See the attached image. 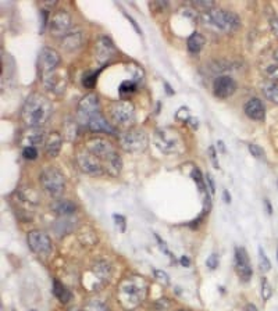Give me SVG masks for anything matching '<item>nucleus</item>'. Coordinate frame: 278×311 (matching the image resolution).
I'll return each instance as SVG.
<instances>
[{
  "instance_id": "nucleus-1",
  "label": "nucleus",
  "mask_w": 278,
  "mask_h": 311,
  "mask_svg": "<svg viewBox=\"0 0 278 311\" xmlns=\"http://www.w3.org/2000/svg\"><path fill=\"white\" fill-rule=\"evenodd\" d=\"M52 116V105L48 97L39 93L28 96L21 109L22 121L29 128H40Z\"/></svg>"
},
{
  "instance_id": "nucleus-2",
  "label": "nucleus",
  "mask_w": 278,
  "mask_h": 311,
  "mask_svg": "<svg viewBox=\"0 0 278 311\" xmlns=\"http://www.w3.org/2000/svg\"><path fill=\"white\" fill-rule=\"evenodd\" d=\"M146 290H148V283L144 278L129 277L122 279L117 289V296L122 308L127 311L136 308L144 301Z\"/></svg>"
},
{
  "instance_id": "nucleus-3",
  "label": "nucleus",
  "mask_w": 278,
  "mask_h": 311,
  "mask_svg": "<svg viewBox=\"0 0 278 311\" xmlns=\"http://www.w3.org/2000/svg\"><path fill=\"white\" fill-rule=\"evenodd\" d=\"M157 149L166 154H179L183 150V140L177 129L164 127L157 128L153 135Z\"/></svg>"
},
{
  "instance_id": "nucleus-4",
  "label": "nucleus",
  "mask_w": 278,
  "mask_h": 311,
  "mask_svg": "<svg viewBox=\"0 0 278 311\" xmlns=\"http://www.w3.org/2000/svg\"><path fill=\"white\" fill-rule=\"evenodd\" d=\"M203 20L207 24H211V25H214L216 28L221 29V31H225V32H234L241 25V20L235 13L222 10V9L207 11L203 14Z\"/></svg>"
},
{
  "instance_id": "nucleus-5",
  "label": "nucleus",
  "mask_w": 278,
  "mask_h": 311,
  "mask_svg": "<svg viewBox=\"0 0 278 311\" xmlns=\"http://www.w3.org/2000/svg\"><path fill=\"white\" fill-rule=\"evenodd\" d=\"M40 182L43 189L50 196H61L66 188V179L64 175L56 168H46L40 175Z\"/></svg>"
},
{
  "instance_id": "nucleus-6",
  "label": "nucleus",
  "mask_w": 278,
  "mask_h": 311,
  "mask_svg": "<svg viewBox=\"0 0 278 311\" xmlns=\"http://www.w3.org/2000/svg\"><path fill=\"white\" fill-rule=\"evenodd\" d=\"M118 140L122 149L129 153L142 151L148 146V135L142 129H128L120 135Z\"/></svg>"
},
{
  "instance_id": "nucleus-7",
  "label": "nucleus",
  "mask_w": 278,
  "mask_h": 311,
  "mask_svg": "<svg viewBox=\"0 0 278 311\" xmlns=\"http://www.w3.org/2000/svg\"><path fill=\"white\" fill-rule=\"evenodd\" d=\"M99 97L95 93H88L83 96L81 101H79V105H78L77 120L81 125H86L88 127L90 120L96 114H99Z\"/></svg>"
},
{
  "instance_id": "nucleus-8",
  "label": "nucleus",
  "mask_w": 278,
  "mask_h": 311,
  "mask_svg": "<svg viewBox=\"0 0 278 311\" xmlns=\"http://www.w3.org/2000/svg\"><path fill=\"white\" fill-rule=\"evenodd\" d=\"M86 149L94 153L103 164V168H105V164H107L109 161L114 160L116 157H118V153L116 151V149L113 147V144L106 140V139L102 138H94L88 140L86 143Z\"/></svg>"
},
{
  "instance_id": "nucleus-9",
  "label": "nucleus",
  "mask_w": 278,
  "mask_h": 311,
  "mask_svg": "<svg viewBox=\"0 0 278 311\" xmlns=\"http://www.w3.org/2000/svg\"><path fill=\"white\" fill-rule=\"evenodd\" d=\"M110 114L113 121L121 125H127L133 121L135 117V107L129 100H118L114 101L110 107Z\"/></svg>"
},
{
  "instance_id": "nucleus-10",
  "label": "nucleus",
  "mask_w": 278,
  "mask_h": 311,
  "mask_svg": "<svg viewBox=\"0 0 278 311\" xmlns=\"http://www.w3.org/2000/svg\"><path fill=\"white\" fill-rule=\"evenodd\" d=\"M77 161L79 168H81L83 172L90 174V175H102L103 171H105L102 161H100L94 153H90L88 149L81 150V151L78 153Z\"/></svg>"
},
{
  "instance_id": "nucleus-11",
  "label": "nucleus",
  "mask_w": 278,
  "mask_h": 311,
  "mask_svg": "<svg viewBox=\"0 0 278 311\" xmlns=\"http://www.w3.org/2000/svg\"><path fill=\"white\" fill-rule=\"evenodd\" d=\"M71 28V16L66 10H57L53 13L50 18L49 29L52 35L55 36H66L68 33V29Z\"/></svg>"
},
{
  "instance_id": "nucleus-12",
  "label": "nucleus",
  "mask_w": 278,
  "mask_h": 311,
  "mask_svg": "<svg viewBox=\"0 0 278 311\" xmlns=\"http://www.w3.org/2000/svg\"><path fill=\"white\" fill-rule=\"evenodd\" d=\"M28 244L33 253L39 255H49L52 253V240L46 233L40 231L28 233Z\"/></svg>"
},
{
  "instance_id": "nucleus-13",
  "label": "nucleus",
  "mask_w": 278,
  "mask_h": 311,
  "mask_svg": "<svg viewBox=\"0 0 278 311\" xmlns=\"http://www.w3.org/2000/svg\"><path fill=\"white\" fill-rule=\"evenodd\" d=\"M38 64L43 75L53 72L56 71V67L60 64V56L52 47H43L39 53Z\"/></svg>"
},
{
  "instance_id": "nucleus-14",
  "label": "nucleus",
  "mask_w": 278,
  "mask_h": 311,
  "mask_svg": "<svg viewBox=\"0 0 278 311\" xmlns=\"http://www.w3.org/2000/svg\"><path fill=\"white\" fill-rule=\"evenodd\" d=\"M235 270H237V274L244 282L250 281L253 271H252L248 253H246V250L244 247H237L235 249Z\"/></svg>"
},
{
  "instance_id": "nucleus-15",
  "label": "nucleus",
  "mask_w": 278,
  "mask_h": 311,
  "mask_svg": "<svg viewBox=\"0 0 278 311\" xmlns=\"http://www.w3.org/2000/svg\"><path fill=\"white\" fill-rule=\"evenodd\" d=\"M214 94L220 99H227L234 92L237 90V83L234 81L233 78L228 77V75H221L214 81Z\"/></svg>"
},
{
  "instance_id": "nucleus-16",
  "label": "nucleus",
  "mask_w": 278,
  "mask_h": 311,
  "mask_svg": "<svg viewBox=\"0 0 278 311\" xmlns=\"http://www.w3.org/2000/svg\"><path fill=\"white\" fill-rule=\"evenodd\" d=\"M95 51H96V59L100 63H107L117 53L114 43L109 38H106V36L99 38L98 43H96V47H95Z\"/></svg>"
},
{
  "instance_id": "nucleus-17",
  "label": "nucleus",
  "mask_w": 278,
  "mask_h": 311,
  "mask_svg": "<svg viewBox=\"0 0 278 311\" xmlns=\"http://www.w3.org/2000/svg\"><path fill=\"white\" fill-rule=\"evenodd\" d=\"M244 111L246 116L256 121H263L266 117V107L257 97H252L248 100L244 105Z\"/></svg>"
},
{
  "instance_id": "nucleus-18",
  "label": "nucleus",
  "mask_w": 278,
  "mask_h": 311,
  "mask_svg": "<svg viewBox=\"0 0 278 311\" xmlns=\"http://www.w3.org/2000/svg\"><path fill=\"white\" fill-rule=\"evenodd\" d=\"M43 85L44 88L56 93H60L66 88V79L61 77L60 74L57 71L49 72V74H44L43 75Z\"/></svg>"
},
{
  "instance_id": "nucleus-19",
  "label": "nucleus",
  "mask_w": 278,
  "mask_h": 311,
  "mask_svg": "<svg viewBox=\"0 0 278 311\" xmlns=\"http://www.w3.org/2000/svg\"><path fill=\"white\" fill-rule=\"evenodd\" d=\"M61 135L59 132L49 133V136L44 140V153L49 157L59 156L61 150Z\"/></svg>"
},
{
  "instance_id": "nucleus-20",
  "label": "nucleus",
  "mask_w": 278,
  "mask_h": 311,
  "mask_svg": "<svg viewBox=\"0 0 278 311\" xmlns=\"http://www.w3.org/2000/svg\"><path fill=\"white\" fill-rule=\"evenodd\" d=\"M44 140L46 139H44L43 131L40 128H31L29 131L22 135V143L25 144V147H28V146L35 147L36 144L42 143Z\"/></svg>"
},
{
  "instance_id": "nucleus-21",
  "label": "nucleus",
  "mask_w": 278,
  "mask_h": 311,
  "mask_svg": "<svg viewBox=\"0 0 278 311\" xmlns=\"http://www.w3.org/2000/svg\"><path fill=\"white\" fill-rule=\"evenodd\" d=\"M88 128L92 132H106V133H114V128L111 127L109 122L106 121L105 117L102 116V113L96 114V116L90 120Z\"/></svg>"
},
{
  "instance_id": "nucleus-22",
  "label": "nucleus",
  "mask_w": 278,
  "mask_h": 311,
  "mask_svg": "<svg viewBox=\"0 0 278 311\" xmlns=\"http://www.w3.org/2000/svg\"><path fill=\"white\" fill-rule=\"evenodd\" d=\"M63 46L66 50H77L82 46V32L67 33L63 38Z\"/></svg>"
},
{
  "instance_id": "nucleus-23",
  "label": "nucleus",
  "mask_w": 278,
  "mask_h": 311,
  "mask_svg": "<svg viewBox=\"0 0 278 311\" xmlns=\"http://www.w3.org/2000/svg\"><path fill=\"white\" fill-rule=\"evenodd\" d=\"M187 46H188V50L191 53H194V55L199 53L205 46V36L199 32H194L187 40Z\"/></svg>"
},
{
  "instance_id": "nucleus-24",
  "label": "nucleus",
  "mask_w": 278,
  "mask_h": 311,
  "mask_svg": "<svg viewBox=\"0 0 278 311\" xmlns=\"http://www.w3.org/2000/svg\"><path fill=\"white\" fill-rule=\"evenodd\" d=\"M53 210L59 214V216L68 217L72 216L75 213V204L68 201V200H59L55 205H53Z\"/></svg>"
},
{
  "instance_id": "nucleus-25",
  "label": "nucleus",
  "mask_w": 278,
  "mask_h": 311,
  "mask_svg": "<svg viewBox=\"0 0 278 311\" xmlns=\"http://www.w3.org/2000/svg\"><path fill=\"white\" fill-rule=\"evenodd\" d=\"M261 90H263V93H264L267 99L278 105V82L267 81V82L261 85Z\"/></svg>"
},
{
  "instance_id": "nucleus-26",
  "label": "nucleus",
  "mask_w": 278,
  "mask_h": 311,
  "mask_svg": "<svg viewBox=\"0 0 278 311\" xmlns=\"http://www.w3.org/2000/svg\"><path fill=\"white\" fill-rule=\"evenodd\" d=\"M53 293H55V296L57 299L60 300L61 303H68L70 299H71L70 290H68L63 283L59 282V281H55V282H53Z\"/></svg>"
},
{
  "instance_id": "nucleus-27",
  "label": "nucleus",
  "mask_w": 278,
  "mask_h": 311,
  "mask_svg": "<svg viewBox=\"0 0 278 311\" xmlns=\"http://www.w3.org/2000/svg\"><path fill=\"white\" fill-rule=\"evenodd\" d=\"M94 272L96 274V277H98L99 281L106 282V281H109V279H110V275H111L110 267H109V264H106L105 261H99V263H96V264L94 266Z\"/></svg>"
},
{
  "instance_id": "nucleus-28",
  "label": "nucleus",
  "mask_w": 278,
  "mask_h": 311,
  "mask_svg": "<svg viewBox=\"0 0 278 311\" xmlns=\"http://www.w3.org/2000/svg\"><path fill=\"white\" fill-rule=\"evenodd\" d=\"M82 311H110V308L100 300H90L83 305Z\"/></svg>"
},
{
  "instance_id": "nucleus-29",
  "label": "nucleus",
  "mask_w": 278,
  "mask_h": 311,
  "mask_svg": "<svg viewBox=\"0 0 278 311\" xmlns=\"http://www.w3.org/2000/svg\"><path fill=\"white\" fill-rule=\"evenodd\" d=\"M259 268L261 272H268L271 270V263L268 260L263 247H259Z\"/></svg>"
},
{
  "instance_id": "nucleus-30",
  "label": "nucleus",
  "mask_w": 278,
  "mask_h": 311,
  "mask_svg": "<svg viewBox=\"0 0 278 311\" xmlns=\"http://www.w3.org/2000/svg\"><path fill=\"white\" fill-rule=\"evenodd\" d=\"M248 149H249L250 154L253 156L255 159H257V160H266V153H264V150L261 149L260 146H257L255 143H249L248 144Z\"/></svg>"
},
{
  "instance_id": "nucleus-31",
  "label": "nucleus",
  "mask_w": 278,
  "mask_h": 311,
  "mask_svg": "<svg viewBox=\"0 0 278 311\" xmlns=\"http://www.w3.org/2000/svg\"><path fill=\"white\" fill-rule=\"evenodd\" d=\"M272 296V288L271 285L268 283L266 278H261V297L264 301L270 299Z\"/></svg>"
},
{
  "instance_id": "nucleus-32",
  "label": "nucleus",
  "mask_w": 278,
  "mask_h": 311,
  "mask_svg": "<svg viewBox=\"0 0 278 311\" xmlns=\"http://www.w3.org/2000/svg\"><path fill=\"white\" fill-rule=\"evenodd\" d=\"M192 178H194L195 182L198 183L200 192H206V189L207 188H206L205 181H203V175H202V172H200L198 168H194V170H192Z\"/></svg>"
},
{
  "instance_id": "nucleus-33",
  "label": "nucleus",
  "mask_w": 278,
  "mask_h": 311,
  "mask_svg": "<svg viewBox=\"0 0 278 311\" xmlns=\"http://www.w3.org/2000/svg\"><path fill=\"white\" fill-rule=\"evenodd\" d=\"M96 78H98V72H89V74H86L85 77L82 78V83L83 86H86V88H94L95 85H96Z\"/></svg>"
},
{
  "instance_id": "nucleus-34",
  "label": "nucleus",
  "mask_w": 278,
  "mask_h": 311,
  "mask_svg": "<svg viewBox=\"0 0 278 311\" xmlns=\"http://www.w3.org/2000/svg\"><path fill=\"white\" fill-rule=\"evenodd\" d=\"M135 89H136V83L133 82V81H124V82L120 85V93H131Z\"/></svg>"
},
{
  "instance_id": "nucleus-35",
  "label": "nucleus",
  "mask_w": 278,
  "mask_h": 311,
  "mask_svg": "<svg viewBox=\"0 0 278 311\" xmlns=\"http://www.w3.org/2000/svg\"><path fill=\"white\" fill-rule=\"evenodd\" d=\"M194 6L195 7H198V9H200L202 11H205V13H207V11H210L213 7H214V2H206V0H196V2H194Z\"/></svg>"
},
{
  "instance_id": "nucleus-36",
  "label": "nucleus",
  "mask_w": 278,
  "mask_h": 311,
  "mask_svg": "<svg viewBox=\"0 0 278 311\" xmlns=\"http://www.w3.org/2000/svg\"><path fill=\"white\" fill-rule=\"evenodd\" d=\"M266 74L270 81L272 82H278V66H268L266 68Z\"/></svg>"
},
{
  "instance_id": "nucleus-37",
  "label": "nucleus",
  "mask_w": 278,
  "mask_h": 311,
  "mask_svg": "<svg viewBox=\"0 0 278 311\" xmlns=\"http://www.w3.org/2000/svg\"><path fill=\"white\" fill-rule=\"evenodd\" d=\"M24 157L27 160H35L38 157V150L36 147H32V146H28V147H24V151H22Z\"/></svg>"
},
{
  "instance_id": "nucleus-38",
  "label": "nucleus",
  "mask_w": 278,
  "mask_h": 311,
  "mask_svg": "<svg viewBox=\"0 0 278 311\" xmlns=\"http://www.w3.org/2000/svg\"><path fill=\"white\" fill-rule=\"evenodd\" d=\"M175 120H178V121H189L191 120V117H189V110L187 109V107H181L179 110L177 111V114H175Z\"/></svg>"
},
{
  "instance_id": "nucleus-39",
  "label": "nucleus",
  "mask_w": 278,
  "mask_h": 311,
  "mask_svg": "<svg viewBox=\"0 0 278 311\" xmlns=\"http://www.w3.org/2000/svg\"><path fill=\"white\" fill-rule=\"evenodd\" d=\"M153 274H155V277L157 278V281H160V282L164 283V285H170V277L167 275L166 272L161 271V270H155Z\"/></svg>"
},
{
  "instance_id": "nucleus-40",
  "label": "nucleus",
  "mask_w": 278,
  "mask_h": 311,
  "mask_svg": "<svg viewBox=\"0 0 278 311\" xmlns=\"http://www.w3.org/2000/svg\"><path fill=\"white\" fill-rule=\"evenodd\" d=\"M206 266L209 267L210 270H216L217 267H218V255L214 254V253L209 255V258L206 260Z\"/></svg>"
},
{
  "instance_id": "nucleus-41",
  "label": "nucleus",
  "mask_w": 278,
  "mask_h": 311,
  "mask_svg": "<svg viewBox=\"0 0 278 311\" xmlns=\"http://www.w3.org/2000/svg\"><path fill=\"white\" fill-rule=\"evenodd\" d=\"M155 236H156V239H157V242L160 243V249H163V251H164V253H166V254L168 255V257H171V258H174V255H172L171 253L168 251V249H167V246H166V243H164V240H163V239H161L160 236H159V235H155Z\"/></svg>"
},
{
  "instance_id": "nucleus-42",
  "label": "nucleus",
  "mask_w": 278,
  "mask_h": 311,
  "mask_svg": "<svg viewBox=\"0 0 278 311\" xmlns=\"http://www.w3.org/2000/svg\"><path fill=\"white\" fill-rule=\"evenodd\" d=\"M209 154H210V160L213 161V164H214V167L216 168H220V166H218V160H217V153H216V149L211 146V147H209Z\"/></svg>"
},
{
  "instance_id": "nucleus-43",
  "label": "nucleus",
  "mask_w": 278,
  "mask_h": 311,
  "mask_svg": "<svg viewBox=\"0 0 278 311\" xmlns=\"http://www.w3.org/2000/svg\"><path fill=\"white\" fill-rule=\"evenodd\" d=\"M113 218L116 220V224H118V225L121 227V231H125V218L122 216H120V214H114Z\"/></svg>"
},
{
  "instance_id": "nucleus-44",
  "label": "nucleus",
  "mask_w": 278,
  "mask_h": 311,
  "mask_svg": "<svg viewBox=\"0 0 278 311\" xmlns=\"http://www.w3.org/2000/svg\"><path fill=\"white\" fill-rule=\"evenodd\" d=\"M270 27H271L272 33L275 36H278V18H272L271 21H270Z\"/></svg>"
},
{
  "instance_id": "nucleus-45",
  "label": "nucleus",
  "mask_w": 278,
  "mask_h": 311,
  "mask_svg": "<svg viewBox=\"0 0 278 311\" xmlns=\"http://www.w3.org/2000/svg\"><path fill=\"white\" fill-rule=\"evenodd\" d=\"M124 14H125V13H124ZM125 17H127L128 20H129V22H131V25H132V27L135 28V31H136V32H138L139 35H141V33H142V29L139 28V25H138V24H136V22H135V20H133V18L131 16H128V14H125Z\"/></svg>"
},
{
  "instance_id": "nucleus-46",
  "label": "nucleus",
  "mask_w": 278,
  "mask_h": 311,
  "mask_svg": "<svg viewBox=\"0 0 278 311\" xmlns=\"http://www.w3.org/2000/svg\"><path fill=\"white\" fill-rule=\"evenodd\" d=\"M206 181H207V182H209V186H210V193H214V182H213V178L210 177V175H209V174H207V178H206Z\"/></svg>"
},
{
  "instance_id": "nucleus-47",
  "label": "nucleus",
  "mask_w": 278,
  "mask_h": 311,
  "mask_svg": "<svg viewBox=\"0 0 278 311\" xmlns=\"http://www.w3.org/2000/svg\"><path fill=\"white\" fill-rule=\"evenodd\" d=\"M181 264H182L183 267H189L191 266V260H189L188 257H187V255H182V257H181Z\"/></svg>"
},
{
  "instance_id": "nucleus-48",
  "label": "nucleus",
  "mask_w": 278,
  "mask_h": 311,
  "mask_svg": "<svg viewBox=\"0 0 278 311\" xmlns=\"http://www.w3.org/2000/svg\"><path fill=\"white\" fill-rule=\"evenodd\" d=\"M222 196H224V201H225V203H231V196H229L227 190L222 192Z\"/></svg>"
},
{
  "instance_id": "nucleus-49",
  "label": "nucleus",
  "mask_w": 278,
  "mask_h": 311,
  "mask_svg": "<svg viewBox=\"0 0 278 311\" xmlns=\"http://www.w3.org/2000/svg\"><path fill=\"white\" fill-rule=\"evenodd\" d=\"M245 311H257V308H256L255 304H246Z\"/></svg>"
},
{
  "instance_id": "nucleus-50",
  "label": "nucleus",
  "mask_w": 278,
  "mask_h": 311,
  "mask_svg": "<svg viewBox=\"0 0 278 311\" xmlns=\"http://www.w3.org/2000/svg\"><path fill=\"white\" fill-rule=\"evenodd\" d=\"M264 203H266V207H267V210H268V214H272V209H271V205H270V201L268 200H264Z\"/></svg>"
},
{
  "instance_id": "nucleus-51",
  "label": "nucleus",
  "mask_w": 278,
  "mask_h": 311,
  "mask_svg": "<svg viewBox=\"0 0 278 311\" xmlns=\"http://www.w3.org/2000/svg\"><path fill=\"white\" fill-rule=\"evenodd\" d=\"M189 121H191V125H192V127L194 128H198V120H196V118H191V120H189Z\"/></svg>"
},
{
  "instance_id": "nucleus-52",
  "label": "nucleus",
  "mask_w": 278,
  "mask_h": 311,
  "mask_svg": "<svg viewBox=\"0 0 278 311\" xmlns=\"http://www.w3.org/2000/svg\"><path fill=\"white\" fill-rule=\"evenodd\" d=\"M164 86H166V89H167V93H168V94L174 93V90H171V88L168 86V83H164Z\"/></svg>"
},
{
  "instance_id": "nucleus-53",
  "label": "nucleus",
  "mask_w": 278,
  "mask_h": 311,
  "mask_svg": "<svg viewBox=\"0 0 278 311\" xmlns=\"http://www.w3.org/2000/svg\"><path fill=\"white\" fill-rule=\"evenodd\" d=\"M218 146H220V149H221L222 151H225V149H224V143H222L221 140H220V142H218Z\"/></svg>"
},
{
  "instance_id": "nucleus-54",
  "label": "nucleus",
  "mask_w": 278,
  "mask_h": 311,
  "mask_svg": "<svg viewBox=\"0 0 278 311\" xmlns=\"http://www.w3.org/2000/svg\"><path fill=\"white\" fill-rule=\"evenodd\" d=\"M274 59H275V61H277V63H278V49L275 50V51H274Z\"/></svg>"
},
{
  "instance_id": "nucleus-55",
  "label": "nucleus",
  "mask_w": 278,
  "mask_h": 311,
  "mask_svg": "<svg viewBox=\"0 0 278 311\" xmlns=\"http://www.w3.org/2000/svg\"><path fill=\"white\" fill-rule=\"evenodd\" d=\"M68 311H82V310H79V308H77V307H72V308H70Z\"/></svg>"
},
{
  "instance_id": "nucleus-56",
  "label": "nucleus",
  "mask_w": 278,
  "mask_h": 311,
  "mask_svg": "<svg viewBox=\"0 0 278 311\" xmlns=\"http://www.w3.org/2000/svg\"><path fill=\"white\" fill-rule=\"evenodd\" d=\"M277 260H278V250H277Z\"/></svg>"
},
{
  "instance_id": "nucleus-57",
  "label": "nucleus",
  "mask_w": 278,
  "mask_h": 311,
  "mask_svg": "<svg viewBox=\"0 0 278 311\" xmlns=\"http://www.w3.org/2000/svg\"><path fill=\"white\" fill-rule=\"evenodd\" d=\"M178 311H187V310H178Z\"/></svg>"
}]
</instances>
